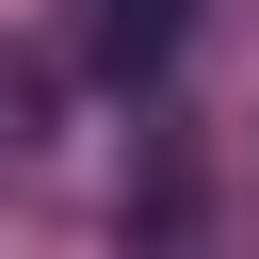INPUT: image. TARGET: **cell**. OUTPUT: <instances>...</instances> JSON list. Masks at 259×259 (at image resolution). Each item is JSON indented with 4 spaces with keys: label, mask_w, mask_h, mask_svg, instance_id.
I'll return each instance as SVG.
<instances>
[{
    "label": "cell",
    "mask_w": 259,
    "mask_h": 259,
    "mask_svg": "<svg viewBox=\"0 0 259 259\" xmlns=\"http://www.w3.org/2000/svg\"><path fill=\"white\" fill-rule=\"evenodd\" d=\"M178 32H194V0H81V49H97L113 81H162Z\"/></svg>",
    "instance_id": "6da1fadb"
}]
</instances>
